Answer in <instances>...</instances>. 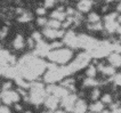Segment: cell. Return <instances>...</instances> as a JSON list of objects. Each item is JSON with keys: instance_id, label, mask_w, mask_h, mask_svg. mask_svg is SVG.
<instances>
[{"instance_id": "1", "label": "cell", "mask_w": 121, "mask_h": 113, "mask_svg": "<svg viewBox=\"0 0 121 113\" xmlns=\"http://www.w3.org/2000/svg\"><path fill=\"white\" fill-rule=\"evenodd\" d=\"M46 67H47V64L41 58L34 55H26L22 57L17 64L20 75L30 81L39 78L43 73Z\"/></svg>"}, {"instance_id": "2", "label": "cell", "mask_w": 121, "mask_h": 113, "mask_svg": "<svg viewBox=\"0 0 121 113\" xmlns=\"http://www.w3.org/2000/svg\"><path fill=\"white\" fill-rule=\"evenodd\" d=\"M69 74H72L69 66H56L55 64L48 65V71L45 74V82L48 83H54L56 81H60V79L65 78Z\"/></svg>"}, {"instance_id": "3", "label": "cell", "mask_w": 121, "mask_h": 113, "mask_svg": "<svg viewBox=\"0 0 121 113\" xmlns=\"http://www.w3.org/2000/svg\"><path fill=\"white\" fill-rule=\"evenodd\" d=\"M46 90L45 87L41 82H32L31 88H30V97L29 100L31 103H33L35 105H39L42 102H45L46 98Z\"/></svg>"}, {"instance_id": "4", "label": "cell", "mask_w": 121, "mask_h": 113, "mask_svg": "<svg viewBox=\"0 0 121 113\" xmlns=\"http://www.w3.org/2000/svg\"><path fill=\"white\" fill-rule=\"evenodd\" d=\"M47 57L52 62L58 63V64H65L72 58V52L67 48H60V49L50 50Z\"/></svg>"}, {"instance_id": "5", "label": "cell", "mask_w": 121, "mask_h": 113, "mask_svg": "<svg viewBox=\"0 0 121 113\" xmlns=\"http://www.w3.org/2000/svg\"><path fill=\"white\" fill-rule=\"evenodd\" d=\"M113 52V46H112V43H110L108 41H99V43H98V46L95 48L94 50H91V52H89V55L90 56H93V57H96V58H98V57H104V56H106V55H111V53Z\"/></svg>"}, {"instance_id": "6", "label": "cell", "mask_w": 121, "mask_h": 113, "mask_svg": "<svg viewBox=\"0 0 121 113\" xmlns=\"http://www.w3.org/2000/svg\"><path fill=\"white\" fill-rule=\"evenodd\" d=\"M89 61H90V55L88 53H83V54H80V55H79L70 65H67V66L70 69L71 73H74V72L79 71L81 69H83L85 66H87Z\"/></svg>"}, {"instance_id": "7", "label": "cell", "mask_w": 121, "mask_h": 113, "mask_svg": "<svg viewBox=\"0 0 121 113\" xmlns=\"http://www.w3.org/2000/svg\"><path fill=\"white\" fill-rule=\"evenodd\" d=\"M46 91L52 95L56 96L57 98H64L69 95V90L66 88H64L63 86H54V85H50L48 86V88L46 89Z\"/></svg>"}, {"instance_id": "8", "label": "cell", "mask_w": 121, "mask_h": 113, "mask_svg": "<svg viewBox=\"0 0 121 113\" xmlns=\"http://www.w3.org/2000/svg\"><path fill=\"white\" fill-rule=\"evenodd\" d=\"M119 25H120V24H119L118 21H117V14L112 13L105 17V27H106V30H108L110 33L117 31V29H118Z\"/></svg>"}, {"instance_id": "9", "label": "cell", "mask_w": 121, "mask_h": 113, "mask_svg": "<svg viewBox=\"0 0 121 113\" xmlns=\"http://www.w3.org/2000/svg\"><path fill=\"white\" fill-rule=\"evenodd\" d=\"M64 42L71 48H79V38L73 31H69L64 34Z\"/></svg>"}, {"instance_id": "10", "label": "cell", "mask_w": 121, "mask_h": 113, "mask_svg": "<svg viewBox=\"0 0 121 113\" xmlns=\"http://www.w3.org/2000/svg\"><path fill=\"white\" fill-rule=\"evenodd\" d=\"M1 98H2V100H4L6 104L9 105V104H12V103L18 102L20 95L16 93V91H13V90H6V91H2Z\"/></svg>"}, {"instance_id": "11", "label": "cell", "mask_w": 121, "mask_h": 113, "mask_svg": "<svg viewBox=\"0 0 121 113\" xmlns=\"http://www.w3.org/2000/svg\"><path fill=\"white\" fill-rule=\"evenodd\" d=\"M50 52V46L47 45L46 42H43L42 40L37 42V47L34 50V56H48V54Z\"/></svg>"}, {"instance_id": "12", "label": "cell", "mask_w": 121, "mask_h": 113, "mask_svg": "<svg viewBox=\"0 0 121 113\" xmlns=\"http://www.w3.org/2000/svg\"><path fill=\"white\" fill-rule=\"evenodd\" d=\"M77 96L75 95H67L66 97H64V98H62V106L65 107L66 109V111H73L74 109V105H75V103H77Z\"/></svg>"}, {"instance_id": "13", "label": "cell", "mask_w": 121, "mask_h": 113, "mask_svg": "<svg viewBox=\"0 0 121 113\" xmlns=\"http://www.w3.org/2000/svg\"><path fill=\"white\" fill-rule=\"evenodd\" d=\"M43 34L49 38V39H55V38H60V37H63L64 35V31L63 30H54V29H45L43 30Z\"/></svg>"}, {"instance_id": "14", "label": "cell", "mask_w": 121, "mask_h": 113, "mask_svg": "<svg viewBox=\"0 0 121 113\" xmlns=\"http://www.w3.org/2000/svg\"><path fill=\"white\" fill-rule=\"evenodd\" d=\"M58 100L60 98H57L56 96L54 95H50V96H48L46 100H45V104H46V106L48 109H50V110H55L57 105H58Z\"/></svg>"}, {"instance_id": "15", "label": "cell", "mask_w": 121, "mask_h": 113, "mask_svg": "<svg viewBox=\"0 0 121 113\" xmlns=\"http://www.w3.org/2000/svg\"><path fill=\"white\" fill-rule=\"evenodd\" d=\"M108 62L111 63L112 66H121V54H117V53H112L108 56Z\"/></svg>"}, {"instance_id": "16", "label": "cell", "mask_w": 121, "mask_h": 113, "mask_svg": "<svg viewBox=\"0 0 121 113\" xmlns=\"http://www.w3.org/2000/svg\"><path fill=\"white\" fill-rule=\"evenodd\" d=\"M87 110V104L85 100H77L73 109V113H86Z\"/></svg>"}, {"instance_id": "17", "label": "cell", "mask_w": 121, "mask_h": 113, "mask_svg": "<svg viewBox=\"0 0 121 113\" xmlns=\"http://www.w3.org/2000/svg\"><path fill=\"white\" fill-rule=\"evenodd\" d=\"M91 5H93L91 1L83 0V1H80V2L78 4V8H79L80 12H88V10L91 8Z\"/></svg>"}, {"instance_id": "18", "label": "cell", "mask_w": 121, "mask_h": 113, "mask_svg": "<svg viewBox=\"0 0 121 113\" xmlns=\"http://www.w3.org/2000/svg\"><path fill=\"white\" fill-rule=\"evenodd\" d=\"M66 16H67L66 13H63L62 12V8H60L58 10H55L54 13H52L53 20H56V21H64Z\"/></svg>"}, {"instance_id": "19", "label": "cell", "mask_w": 121, "mask_h": 113, "mask_svg": "<svg viewBox=\"0 0 121 113\" xmlns=\"http://www.w3.org/2000/svg\"><path fill=\"white\" fill-rule=\"evenodd\" d=\"M98 70L102 71L104 74H108V75L114 74V67L113 66H105V65H103V64H99V65H98Z\"/></svg>"}, {"instance_id": "20", "label": "cell", "mask_w": 121, "mask_h": 113, "mask_svg": "<svg viewBox=\"0 0 121 113\" xmlns=\"http://www.w3.org/2000/svg\"><path fill=\"white\" fill-rule=\"evenodd\" d=\"M14 47H15L16 49H22V48L24 47V39H23V37H22L21 34H17V35H16V38L14 40Z\"/></svg>"}, {"instance_id": "21", "label": "cell", "mask_w": 121, "mask_h": 113, "mask_svg": "<svg viewBox=\"0 0 121 113\" xmlns=\"http://www.w3.org/2000/svg\"><path fill=\"white\" fill-rule=\"evenodd\" d=\"M90 111L93 113H99L103 111V103L101 102H96L94 104L90 105Z\"/></svg>"}, {"instance_id": "22", "label": "cell", "mask_w": 121, "mask_h": 113, "mask_svg": "<svg viewBox=\"0 0 121 113\" xmlns=\"http://www.w3.org/2000/svg\"><path fill=\"white\" fill-rule=\"evenodd\" d=\"M15 81H16V83L20 87H22V88H25V89H26V88H31V83H27L26 81H24L22 77H17V78L15 79Z\"/></svg>"}, {"instance_id": "23", "label": "cell", "mask_w": 121, "mask_h": 113, "mask_svg": "<svg viewBox=\"0 0 121 113\" xmlns=\"http://www.w3.org/2000/svg\"><path fill=\"white\" fill-rule=\"evenodd\" d=\"M47 26L49 29H54V30H58V27L60 26V22L56 20H52L47 23Z\"/></svg>"}, {"instance_id": "24", "label": "cell", "mask_w": 121, "mask_h": 113, "mask_svg": "<svg viewBox=\"0 0 121 113\" xmlns=\"http://www.w3.org/2000/svg\"><path fill=\"white\" fill-rule=\"evenodd\" d=\"M83 85H85L86 87H94V86H97L98 82H97L94 78H87V79L85 80Z\"/></svg>"}, {"instance_id": "25", "label": "cell", "mask_w": 121, "mask_h": 113, "mask_svg": "<svg viewBox=\"0 0 121 113\" xmlns=\"http://www.w3.org/2000/svg\"><path fill=\"white\" fill-rule=\"evenodd\" d=\"M88 20H89L90 23L95 24V23H98V22H99V16H98L96 13H91L89 16H88Z\"/></svg>"}, {"instance_id": "26", "label": "cell", "mask_w": 121, "mask_h": 113, "mask_svg": "<svg viewBox=\"0 0 121 113\" xmlns=\"http://www.w3.org/2000/svg\"><path fill=\"white\" fill-rule=\"evenodd\" d=\"M31 18H32V16L30 13H23L18 17V21L20 22H29V21H31Z\"/></svg>"}, {"instance_id": "27", "label": "cell", "mask_w": 121, "mask_h": 113, "mask_svg": "<svg viewBox=\"0 0 121 113\" xmlns=\"http://www.w3.org/2000/svg\"><path fill=\"white\" fill-rule=\"evenodd\" d=\"M95 74H96V67H95L94 65H90V66L88 67V70H87L88 78H94Z\"/></svg>"}, {"instance_id": "28", "label": "cell", "mask_w": 121, "mask_h": 113, "mask_svg": "<svg viewBox=\"0 0 121 113\" xmlns=\"http://www.w3.org/2000/svg\"><path fill=\"white\" fill-rule=\"evenodd\" d=\"M88 29H90V30H95V31H98V30H102L103 29V25H102L101 23L98 22V23H95V24H91V25H89Z\"/></svg>"}, {"instance_id": "29", "label": "cell", "mask_w": 121, "mask_h": 113, "mask_svg": "<svg viewBox=\"0 0 121 113\" xmlns=\"http://www.w3.org/2000/svg\"><path fill=\"white\" fill-rule=\"evenodd\" d=\"M112 46H113V52L117 54H120L121 53V43L120 42H114V43H112Z\"/></svg>"}, {"instance_id": "30", "label": "cell", "mask_w": 121, "mask_h": 113, "mask_svg": "<svg viewBox=\"0 0 121 113\" xmlns=\"http://www.w3.org/2000/svg\"><path fill=\"white\" fill-rule=\"evenodd\" d=\"M111 109H112V113H121V106L119 104H113Z\"/></svg>"}, {"instance_id": "31", "label": "cell", "mask_w": 121, "mask_h": 113, "mask_svg": "<svg viewBox=\"0 0 121 113\" xmlns=\"http://www.w3.org/2000/svg\"><path fill=\"white\" fill-rule=\"evenodd\" d=\"M113 80H114L115 85H118V86H121V73L115 74L114 78H113Z\"/></svg>"}, {"instance_id": "32", "label": "cell", "mask_w": 121, "mask_h": 113, "mask_svg": "<svg viewBox=\"0 0 121 113\" xmlns=\"http://www.w3.org/2000/svg\"><path fill=\"white\" fill-rule=\"evenodd\" d=\"M102 100H103V103H111V102H112V96L106 94V95H104V96H103Z\"/></svg>"}, {"instance_id": "33", "label": "cell", "mask_w": 121, "mask_h": 113, "mask_svg": "<svg viewBox=\"0 0 121 113\" xmlns=\"http://www.w3.org/2000/svg\"><path fill=\"white\" fill-rule=\"evenodd\" d=\"M50 46V49H60L62 48V42H54V43H52V45H49Z\"/></svg>"}, {"instance_id": "34", "label": "cell", "mask_w": 121, "mask_h": 113, "mask_svg": "<svg viewBox=\"0 0 121 113\" xmlns=\"http://www.w3.org/2000/svg\"><path fill=\"white\" fill-rule=\"evenodd\" d=\"M32 39L35 41V42H39V41H41V35L39 32H34L33 35H32Z\"/></svg>"}, {"instance_id": "35", "label": "cell", "mask_w": 121, "mask_h": 113, "mask_svg": "<svg viewBox=\"0 0 121 113\" xmlns=\"http://www.w3.org/2000/svg\"><path fill=\"white\" fill-rule=\"evenodd\" d=\"M99 97V89H95L94 91H93V94H91V100H97Z\"/></svg>"}, {"instance_id": "36", "label": "cell", "mask_w": 121, "mask_h": 113, "mask_svg": "<svg viewBox=\"0 0 121 113\" xmlns=\"http://www.w3.org/2000/svg\"><path fill=\"white\" fill-rule=\"evenodd\" d=\"M47 23L48 22L45 17H39V18H38V24H39V25H45V24H47Z\"/></svg>"}, {"instance_id": "37", "label": "cell", "mask_w": 121, "mask_h": 113, "mask_svg": "<svg viewBox=\"0 0 121 113\" xmlns=\"http://www.w3.org/2000/svg\"><path fill=\"white\" fill-rule=\"evenodd\" d=\"M12 87V83L8 81V82H5L4 83V86H2V89H4V91H6V90H9V88Z\"/></svg>"}, {"instance_id": "38", "label": "cell", "mask_w": 121, "mask_h": 113, "mask_svg": "<svg viewBox=\"0 0 121 113\" xmlns=\"http://www.w3.org/2000/svg\"><path fill=\"white\" fill-rule=\"evenodd\" d=\"M0 113H12L7 106H0Z\"/></svg>"}, {"instance_id": "39", "label": "cell", "mask_w": 121, "mask_h": 113, "mask_svg": "<svg viewBox=\"0 0 121 113\" xmlns=\"http://www.w3.org/2000/svg\"><path fill=\"white\" fill-rule=\"evenodd\" d=\"M37 14H38V15H45V14H46V9H45V7L38 8V9H37Z\"/></svg>"}, {"instance_id": "40", "label": "cell", "mask_w": 121, "mask_h": 113, "mask_svg": "<svg viewBox=\"0 0 121 113\" xmlns=\"http://www.w3.org/2000/svg\"><path fill=\"white\" fill-rule=\"evenodd\" d=\"M55 5V1H46L45 2V7H52Z\"/></svg>"}, {"instance_id": "41", "label": "cell", "mask_w": 121, "mask_h": 113, "mask_svg": "<svg viewBox=\"0 0 121 113\" xmlns=\"http://www.w3.org/2000/svg\"><path fill=\"white\" fill-rule=\"evenodd\" d=\"M6 32H7V27H5L2 31H0V37H1V38H4V37L6 35Z\"/></svg>"}, {"instance_id": "42", "label": "cell", "mask_w": 121, "mask_h": 113, "mask_svg": "<svg viewBox=\"0 0 121 113\" xmlns=\"http://www.w3.org/2000/svg\"><path fill=\"white\" fill-rule=\"evenodd\" d=\"M27 42H29V47H31V48H32V47L34 46V40L33 39H29Z\"/></svg>"}, {"instance_id": "43", "label": "cell", "mask_w": 121, "mask_h": 113, "mask_svg": "<svg viewBox=\"0 0 121 113\" xmlns=\"http://www.w3.org/2000/svg\"><path fill=\"white\" fill-rule=\"evenodd\" d=\"M117 32H118L119 34H121V24L118 26V29H117Z\"/></svg>"}, {"instance_id": "44", "label": "cell", "mask_w": 121, "mask_h": 113, "mask_svg": "<svg viewBox=\"0 0 121 113\" xmlns=\"http://www.w3.org/2000/svg\"><path fill=\"white\" fill-rule=\"evenodd\" d=\"M15 109H16V110H18V111H20L21 109H22V106H21V105H16V106H15Z\"/></svg>"}, {"instance_id": "45", "label": "cell", "mask_w": 121, "mask_h": 113, "mask_svg": "<svg viewBox=\"0 0 121 113\" xmlns=\"http://www.w3.org/2000/svg\"><path fill=\"white\" fill-rule=\"evenodd\" d=\"M118 23H121V15L118 17Z\"/></svg>"}, {"instance_id": "46", "label": "cell", "mask_w": 121, "mask_h": 113, "mask_svg": "<svg viewBox=\"0 0 121 113\" xmlns=\"http://www.w3.org/2000/svg\"><path fill=\"white\" fill-rule=\"evenodd\" d=\"M55 113H66V112H64V111H56Z\"/></svg>"}, {"instance_id": "47", "label": "cell", "mask_w": 121, "mask_h": 113, "mask_svg": "<svg viewBox=\"0 0 121 113\" xmlns=\"http://www.w3.org/2000/svg\"><path fill=\"white\" fill-rule=\"evenodd\" d=\"M118 9H119V10H120V12H121V4H120V5H119V6H118Z\"/></svg>"}, {"instance_id": "48", "label": "cell", "mask_w": 121, "mask_h": 113, "mask_svg": "<svg viewBox=\"0 0 121 113\" xmlns=\"http://www.w3.org/2000/svg\"><path fill=\"white\" fill-rule=\"evenodd\" d=\"M103 113H111V112H108V111H104Z\"/></svg>"}, {"instance_id": "49", "label": "cell", "mask_w": 121, "mask_h": 113, "mask_svg": "<svg viewBox=\"0 0 121 113\" xmlns=\"http://www.w3.org/2000/svg\"><path fill=\"white\" fill-rule=\"evenodd\" d=\"M25 113H32V112H30V111H27V112H25Z\"/></svg>"}, {"instance_id": "50", "label": "cell", "mask_w": 121, "mask_h": 113, "mask_svg": "<svg viewBox=\"0 0 121 113\" xmlns=\"http://www.w3.org/2000/svg\"><path fill=\"white\" fill-rule=\"evenodd\" d=\"M43 113H50V112H43Z\"/></svg>"}]
</instances>
